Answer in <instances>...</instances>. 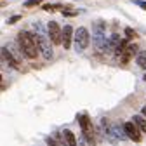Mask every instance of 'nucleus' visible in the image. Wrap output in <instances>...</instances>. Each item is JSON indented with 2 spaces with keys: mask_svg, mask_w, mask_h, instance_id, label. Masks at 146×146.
Wrapping results in <instances>:
<instances>
[{
  "mask_svg": "<svg viewBox=\"0 0 146 146\" xmlns=\"http://www.w3.org/2000/svg\"><path fill=\"white\" fill-rule=\"evenodd\" d=\"M47 30H49V38L52 44H63V30L59 28V25L56 21H49L47 25Z\"/></svg>",
  "mask_w": 146,
  "mask_h": 146,
  "instance_id": "6",
  "label": "nucleus"
},
{
  "mask_svg": "<svg viewBox=\"0 0 146 146\" xmlns=\"http://www.w3.org/2000/svg\"><path fill=\"white\" fill-rule=\"evenodd\" d=\"M2 58H4V63L5 64H9L14 70H19V59H16L12 56V52L9 50V47H5V45L2 47Z\"/></svg>",
  "mask_w": 146,
  "mask_h": 146,
  "instance_id": "7",
  "label": "nucleus"
},
{
  "mask_svg": "<svg viewBox=\"0 0 146 146\" xmlns=\"http://www.w3.org/2000/svg\"><path fill=\"white\" fill-rule=\"evenodd\" d=\"M139 50H137V47L134 45V44H129L125 49H123V52L120 54V61H122V64H127L132 58H134V54H137Z\"/></svg>",
  "mask_w": 146,
  "mask_h": 146,
  "instance_id": "8",
  "label": "nucleus"
},
{
  "mask_svg": "<svg viewBox=\"0 0 146 146\" xmlns=\"http://www.w3.org/2000/svg\"><path fill=\"white\" fill-rule=\"evenodd\" d=\"M33 36H35L36 45H38V49H40V52H42L44 59H45V61H50V59H52V49H50V44H49V40H47V36H44L42 33H36V35H33Z\"/></svg>",
  "mask_w": 146,
  "mask_h": 146,
  "instance_id": "4",
  "label": "nucleus"
},
{
  "mask_svg": "<svg viewBox=\"0 0 146 146\" xmlns=\"http://www.w3.org/2000/svg\"><path fill=\"white\" fill-rule=\"evenodd\" d=\"M134 122L139 125V129L146 134V118H144V115H134Z\"/></svg>",
  "mask_w": 146,
  "mask_h": 146,
  "instance_id": "12",
  "label": "nucleus"
},
{
  "mask_svg": "<svg viewBox=\"0 0 146 146\" xmlns=\"http://www.w3.org/2000/svg\"><path fill=\"white\" fill-rule=\"evenodd\" d=\"M63 14H64V16H68V17H71V16H77V11H66V9H64V11H63Z\"/></svg>",
  "mask_w": 146,
  "mask_h": 146,
  "instance_id": "18",
  "label": "nucleus"
},
{
  "mask_svg": "<svg viewBox=\"0 0 146 146\" xmlns=\"http://www.w3.org/2000/svg\"><path fill=\"white\" fill-rule=\"evenodd\" d=\"M143 78H144V82H146V75H144V77H143Z\"/></svg>",
  "mask_w": 146,
  "mask_h": 146,
  "instance_id": "21",
  "label": "nucleus"
},
{
  "mask_svg": "<svg viewBox=\"0 0 146 146\" xmlns=\"http://www.w3.org/2000/svg\"><path fill=\"white\" fill-rule=\"evenodd\" d=\"M123 33H125L127 38H134V36H136V31H134L132 28H125V30H123Z\"/></svg>",
  "mask_w": 146,
  "mask_h": 146,
  "instance_id": "14",
  "label": "nucleus"
},
{
  "mask_svg": "<svg viewBox=\"0 0 146 146\" xmlns=\"http://www.w3.org/2000/svg\"><path fill=\"white\" fill-rule=\"evenodd\" d=\"M123 132L127 134V137L129 139H132V141H136V143H139L141 139H143V136H141V129H139V125L132 120V122H125L123 123Z\"/></svg>",
  "mask_w": 146,
  "mask_h": 146,
  "instance_id": "5",
  "label": "nucleus"
},
{
  "mask_svg": "<svg viewBox=\"0 0 146 146\" xmlns=\"http://www.w3.org/2000/svg\"><path fill=\"white\" fill-rule=\"evenodd\" d=\"M56 7H58V5H50V4H45V5H44V11H47V12H54V11H56Z\"/></svg>",
  "mask_w": 146,
  "mask_h": 146,
  "instance_id": "16",
  "label": "nucleus"
},
{
  "mask_svg": "<svg viewBox=\"0 0 146 146\" xmlns=\"http://www.w3.org/2000/svg\"><path fill=\"white\" fill-rule=\"evenodd\" d=\"M61 134H63V139H64V143H66V144H70V146H75V144H77V139H75V136H73V132H71V131L64 129Z\"/></svg>",
  "mask_w": 146,
  "mask_h": 146,
  "instance_id": "10",
  "label": "nucleus"
},
{
  "mask_svg": "<svg viewBox=\"0 0 146 146\" xmlns=\"http://www.w3.org/2000/svg\"><path fill=\"white\" fill-rule=\"evenodd\" d=\"M47 143H49V144H58V141L54 139V137H47Z\"/></svg>",
  "mask_w": 146,
  "mask_h": 146,
  "instance_id": "19",
  "label": "nucleus"
},
{
  "mask_svg": "<svg viewBox=\"0 0 146 146\" xmlns=\"http://www.w3.org/2000/svg\"><path fill=\"white\" fill-rule=\"evenodd\" d=\"M89 42H90L89 30L84 28V26H80V28L75 31V50H77V52H84V50L87 49Z\"/></svg>",
  "mask_w": 146,
  "mask_h": 146,
  "instance_id": "2",
  "label": "nucleus"
},
{
  "mask_svg": "<svg viewBox=\"0 0 146 146\" xmlns=\"http://www.w3.org/2000/svg\"><path fill=\"white\" fill-rule=\"evenodd\" d=\"M134 4H136V5H139L141 9H144V11H146V2H143V0H134Z\"/></svg>",
  "mask_w": 146,
  "mask_h": 146,
  "instance_id": "17",
  "label": "nucleus"
},
{
  "mask_svg": "<svg viewBox=\"0 0 146 146\" xmlns=\"http://www.w3.org/2000/svg\"><path fill=\"white\" fill-rule=\"evenodd\" d=\"M75 31H73V28L70 25H66L63 28V47L64 49H70L71 47V40H75V35H73Z\"/></svg>",
  "mask_w": 146,
  "mask_h": 146,
  "instance_id": "9",
  "label": "nucleus"
},
{
  "mask_svg": "<svg viewBox=\"0 0 146 146\" xmlns=\"http://www.w3.org/2000/svg\"><path fill=\"white\" fill-rule=\"evenodd\" d=\"M19 19H21V16H12V17H9V19H7V23L9 25H16Z\"/></svg>",
  "mask_w": 146,
  "mask_h": 146,
  "instance_id": "15",
  "label": "nucleus"
},
{
  "mask_svg": "<svg viewBox=\"0 0 146 146\" xmlns=\"http://www.w3.org/2000/svg\"><path fill=\"white\" fill-rule=\"evenodd\" d=\"M17 44H19L21 52L25 54L28 59H35V58H36V54L40 52L38 45H36L35 36L30 35L28 31H19V33H17Z\"/></svg>",
  "mask_w": 146,
  "mask_h": 146,
  "instance_id": "1",
  "label": "nucleus"
},
{
  "mask_svg": "<svg viewBox=\"0 0 146 146\" xmlns=\"http://www.w3.org/2000/svg\"><path fill=\"white\" fill-rule=\"evenodd\" d=\"M78 122H80V129L84 132V137L89 144H94L96 139H94V132H92V122H90V118L87 115H80L78 117Z\"/></svg>",
  "mask_w": 146,
  "mask_h": 146,
  "instance_id": "3",
  "label": "nucleus"
},
{
  "mask_svg": "<svg viewBox=\"0 0 146 146\" xmlns=\"http://www.w3.org/2000/svg\"><path fill=\"white\" fill-rule=\"evenodd\" d=\"M42 4V0H26V2L23 4V7H35V5H40Z\"/></svg>",
  "mask_w": 146,
  "mask_h": 146,
  "instance_id": "13",
  "label": "nucleus"
},
{
  "mask_svg": "<svg viewBox=\"0 0 146 146\" xmlns=\"http://www.w3.org/2000/svg\"><path fill=\"white\" fill-rule=\"evenodd\" d=\"M136 63H137L139 68L146 70V50H139V52L136 54Z\"/></svg>",
  "mask_w": 146,
  "mask_h": 146,
  "instance_id": "11",
  "label": "nucleus"
},
{
  "mask_svg": "<svg viewBox=\"0 0 146 146\" xmlns=\"http://www.w3.org/2000/svg\"><path fill=\"white\" fill-rule=\"evenodd\" d=\"M143 115H144V117H146V106H144V108H143Z\"/></svg>",
  "mask_w": 146,
  "mask_h": 146,
  "instance_id": "20",
  "label": "nucleus"
}]
</instances>
